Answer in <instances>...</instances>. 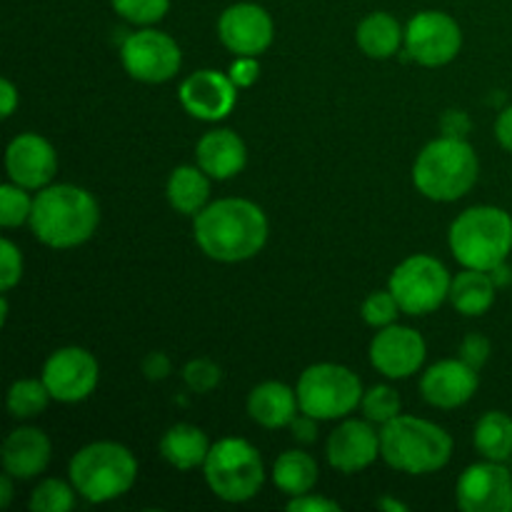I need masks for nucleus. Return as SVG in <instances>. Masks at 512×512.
Instances as JSON below:
<instances>
[{
  "mask_svg": "<svg viewBox=\"0 0 512 512\" xmlns=\"http://www.w3.org/2000/svg\"><path fill=\"white\" fill-rule=\"evenodd\" d=\"M195 243L218 263H243L268 243V218L263 208L243 198H223L205 205L193 223Z\"/></svg>",
  "mask_w": 512,
  "mask_h": 512,
  "instance_id": "nucleus-1",
  "label": "nucleus"
},
{
  "mask_svg": "<svg viewBox=\"0 0 512 512\" xmlns=\"http://www.w3.org/2000/svg\"><path fill=\"white\" fill-rule=\"evenodd\" d=\"M98 223V200L78 185H45L33 198L30 230L48 248H78L93 238Z\"/></svg>",
  "mask_w": 512,
  "mask_h": 512,
  "instance_id": "nucleus-2",
  "label": "nucleus"
},
{
  "mask_svg": "<svg viewBox=\"0 0 512 512\" xmlns=\"http://www.w3.org/2000/svg\"><path fill=\"white\" fill-rule=\"evenodd\" d=\"M380 458L400 473H438L453 458V438L430 420L400 413L380 430Z\"/></svg>",
  "mask_w": 512,
  "mask_h": 512,
  "instance_id": "nucleus-3",
  "label": "nucleus"
},
{
  "mask_svg": "<svg viewBox=\"0 0 512 512\" xmlns=\"http://www.w3.org/2000/svg\"><path fill=\"white\" fill-rule=\"evenodd\" d=\"M480 163L473 145L465 138L433 140L418 153L413 165V183L425 198L435 203H453L468 195L478 183Z\"/></svg>",
  "mask_w": 512,
  "mask_h": 512,
  "instance_id": "nucleus-4",
  "label": "nucleus"
},
{
  "mask_svg": "<svg viewBox=\"0 0 512 512\" xmlns=\"http://www.w3.org/2000/svg\"><path fill=\"white\" fill-rule=\"evenodd\" d=\"M450 250L463 268L490 273L512 253V218L495 205H475L450 225Z\"/></svg>",
  "mask_w": 512,
  "mask_h": 512,
  "instance_id": "nucleus-5",
  "label": "nucleus"
},
{
  "mask_svg": "<svg viewBox=\"0 0 512 512\" xmlns=\"http://www.w3.org/2000/svg\"><path fill=\"white\" fill-rule=\"evenodd\" d=\"M70 483L88 503H110L128 493L138 478V460L125 445L100 440L80 448L70 460Z\"/></svg>",
  "mask_w": 512,
  "mask_h": 512,
  "instance_id": "nucleus-6",
  "label": "nucleus"
},
{
  "mask_svg": "<svg viewBox=\"0 0 512 512\" xmlns=\"http://www.w3.org/2000/svg\"><path fill=\"white\" fill-rule=\"evenodd\" d=\"M203 473L215 498L225 503H248L265 483L263 458L243 438H223L210 445Z\"/></svg>",
  "mask_w": 512,
  "mask_h": 512,
  "instance_id": "nucleus-7",
  "label": "nucleus"
},
{
  "mask_svg": "<svg viewBox=\"0 0 512 512\" xmlns=\"http://www.w3.org/2000/svg\"><path fill=\"white\" fill-rule=\"evenodd\" d=\"M300 413L315 420L348 418L363 403V383L350 368L338 363H315L298 380Z\"/></svg>",
  "mask_w": 512,
  "mask_h": 512,
  "instance_id": "nucleus-8",
  "label": "nucleus"
},
{
  "mask_svg": "<svg viewBox=\"0 0 512 512\" xmlns=\"http://www.w3.org/2000/svg\"><path fill=\"white\" fill-rule=\"evenodd\" d=\"M448 268L433 255H410L390 275V293L405 315L435 313L450 295Z\"/></svg>",
  "mask_w": 512,
  "mask_h": 512,
  "instance_id": "nucleus-9",
  "label": "nucleus"
},
{
  "mask_svg": "<svg viewBox=\"0 0 512 512\" xmlns=\"http://www.w3.org/2000/svg\"><path fill=\"white\" fill-rule=\"evenodd\" d=\"M463 48V30L453 15L443 10H423L405 25V50L415 63L440 68L458 58Z\"/></svg>",
  "mask_w": 512,
  "mask_h": 512,
  "instance_id": "nucleus-10",
  "label": "nucleus"
},
{
  "mask_svg": "<svg viewBox=\"0 0 512 512\" xmlns=\"http://www.w3.org/2000/svg\"><path fill=\"white\" fill-rule=\"evenodd\" d=\"M120 58L130 78L150 85L175 78L183 65L180 45L168 33H160L148 25L125 38Z\"/></svg>",
  "mask_w": 512,
  "mask_h": 512,
  "instance_id": "nucleus-11",
  "label": "nucleus"
},
{
  "mask_svg": "<svg viewBox=\"0 0 512 512\" xmlns=\"http://www.w3.org/2000/svg\"><path fill=\"white\" fill-rule=\"evenodd\" d=\"M45 388L58 403H80L95 393L100 380V365L85 348H60L43 365Z\"/></svg>",
  "mask_w": 512,
  "mask_h": 512,
  "instance_id": "nucleus-12",
  "label": "nucleus"
},
{
  "mask_svg": "<svg viewBox=\"0 0 512 512\" xmlns=\"http://www.w3.org/2000/svg\"><path fill=\"white\" fill-rule=\"evenodd\" d=\"M455 500L463 512H512V473L495 460L470 465L460 475Z\"/></svg>",
  "mask_w": 512,
  "mask_h": 512,
  "instance_id": "nucleus-13",
  "label": "nucleus"
},
{
  "mask_svg": "<svg viewBox=\"0 0 512 512\" xmlns=\"http://www.w3.org/2000/svg\"><path fill=\"white\" fill-rule=\"evenodd\" d=\"M425 340L418 330L405 325H388L380 328L370 343V363L378 373L390 380H403L418 373L425 363Z\"/></svg>",
  "mask_w": 512,
  "mask_h": 512,
  "instance_id": "nucleus-14",
  "label": "nucleus"
},
{
  "mask_svg": "<svg viewBox=\"0 0 512 512\" xmlns=\"http://www.w3.org/2000/svg\"><path fill=\"white\" fill-rule=\"evenodd\" d=\"M220 43L235 55H253L258 58L260 53L270 48L275 35L273 18L263 5L255 3H235L223 10L218 20Z\"/></svg>",
  "mask_w": 512,
  "mask_h": 512,
  "instance_id": "nucleus-15",
  "label": "nucleus"
},
{
  "mask_svg": "<svg viewBox=\"0 0 512 512\" xmlns=\"http://www.w3.org/2000/svg\"><path fill=\"white\" fill-rule=\"evenodd\" d=\"M238 85L220 70H195L180 85V105L198 120H223L233 113Z\"/></svg>",
  "mask_w": 512,
  "mask_h": 512,
  "instance_id": "nucleus-16",
  "label": "nucleus"
},
{
  "mask_svg": "<svg viewBox=\"0 0 512 512\" xmlns=\"http://www.w3.org/2000/svg\"><path fill=\"white\" fill-rule=\"evenodd\" d=\"M5 170L20 188L43 190L58 173V155L43 135L20 133L5 150Z\"/></svg>",
  "mask_w": 512,
  "mask_h": 512,
  "instance_id": "nucleus-17",
  "label": "nucleus"
},
{
  "mask_svg": "<svg viewBox=\"0 0 512 512\" xmlns=\"http://www.w3.org/2000/svg\"><path fill=\"white\" fill-rule=\"evenodd\" d=\"M328 463L343 475H355L380 458V433L370 420H345L328 438Z\"/></svg>",
  "mask_w": 512,
  "mask_h": 512,
  "instance_id": "nucleus-18",
  "label": "nucleus"
},
{
  "mask_svg": "<svg viewBox=\"0 0 512 512\" xmlns=\"http://www.w3.org/2000/svg\"><path fill=\"white\" fill-rule=\"evenodd\" d=\"M480 375L473 365L458 360H440L433 368L425 370L420 380V393L433 408L453 410L468 403L478 393Z\"/></svg>",
  "mask_w": 512,
  "mask_h": 512,
  "instance_id": "nucleus-19",
  "label": "nucleus"
},
{
  "mask_svg": "<svg viewBox=\"0 0 512 512\" xmlns=\"http://www.w3.org/2000/svg\"><path fill=\"white\" fill-rule=\"evenodd\" d=\"M50 440L38 428H18L5 438L0 458L3 470L15 480H33L50 463Z\"/></svg>",
  "mask_w": 512,
  "mask_h": 512,
  "instance_id": "nucleus-20",
  "label": "nucleus"
},
{
  "mask_svg": "<svg viewBox=\"0 0 512 512\" xmlns=\"http://www.w3.org/2000/svg\"><path fill=\"white\" fill-rule=\"evenodd\" d=\"M198 165L215 180H230L248 163V148L243 138L228 128L210 130L198 140L195 148Z\"/></svg>",
  "mask_w": 512,
  "mask_h": 512,
  "instance_id": "nucleus-21",
  "label": "nucleus"
},
{
  "mask_svg": "<svg viewBox=\"0 0 512 512\" xmlns=\"http://www.w3.org/2000/svg\"><path fill=\"white\" fill-rule=\"evenodd\" d=\"M300 403H298V390L288 388L285 383H260L250 390L248 395V415L258 425L268 430L285 428L295 420L298 415Z\"/></svg>",
  "mask_w": 512,
  "mask_h": 512,
  "instance_id": "nucleus-22",
  "label": "nucleus"
},
{
  "mask_svg": "<svg viewBox=\"0 0 512 512\" xmlns=\"http://www.w3.org/2000/svg\"><path fill=\"white\" fill-rule=\"evenodd\" d=\"M495 285L493 275L485 273V270L465 268L463 273H458L450 283V295L448 300L453 303V308L460 315H468V318H480V315L488 313L495 303Z\"/></svg>",
  "mask_w": 512,
  "mask_h": 512,
  "instance_id": "nucleus-23",
  "label": "nucleus"
},
{
  "mask_svg": "<svg viewBox=\"0 0 512 512\" xmlns=\"http://www.w3.org/2000/svg\"><path fill=\"white\" fill-rule=\"evenodd\" d=\"M165 195H168V203L173 205L175 213L195 218L208 205L210 175L200 165H180L170 173Z\"/></svg>",
  "mask_w": 512,
  "mask_h": 512,
  "instance_id": "nucleus-24",
  "label": "nucleus"
},
{
  "mask_svg": "<svg viewBox=\"0 0 512 512\" xmlns=\"http://www.w3.org/2000/svg\"><path fill=\"white\" fill-rule=\"evenodd\" d=\"M210 453L208 435L188 423H178L160 438V455L178 470H195Z\"/></svg>",
  "mask_w": 512,
  "mask_h": 512,
  "instance_id": "nucleus-25",
  "label": "nucleus"
},
{
  "mask_svg": "<svg viewBox=\"0 0 512 512\" xmlns=\"http://www.w3.org/2000/svg\"><path fill=\"white\" fill-rule=\"evenodd\" d=\"M355 40L368 58L385 60L393 58L405 43V28L390 13H370L368 18L360 20Z\"/></svg>",
  "mask_w": 512,
  "mask_h": 512,
  "instance_id": "nucleus-26",
  "label": "nucleus"
},
{
  "mask_svg": "<svg viewBox=\"0 0 512 512\" xmlns=\"http://www.w3.org/2000/svg\"><path fill=\"white\" fill-rule=\"evenodd\" d=\"M273 483L288 498L310 493L318 483V463L303 450H288L273 463Z\"/></svg>",
  "mask_w": 512,
  "mask_h": 512,
  "instance_id": "nucleus-27",
  "label": "nucleus"
},
{
  "mask_svg": "<svg viewBox=\"0 0 512 512\" xmlns=\"http://www.w3.org/2000/svg\"><path fill=\"white\" fill-rule=\"evenodd\" d=\"M475 450L485 460L508 463L512 458V418L500 410H490L478 420L473 433Z\"/></svg>",
  "mask_w": 512,
  "mask_h": 512,
  "instance_id": "nucleus-28",
  "label": "nucleus"
},
{
  "mask_svg": "<svg viewBox=\"0 0 512 512\" xmlns=\"http://www.w3.org/2000/svg\"><path fill=\"white\" fill-rule=\"evenodd\" d=\"M50 393L45 388L43 378L35 380V378H23V380H15L8 390V413L13 418H35V415L43 413L50 403Z\"/></svg>",
  "mask_w": 512,
  "mask_h": 512,
  "instance_id": "nucleus-29",
  "label": "nucleus"
},
{
  "mask_svg": "<svg viewBox=\"0 0 512 512\" xmlns=\"http://www.w3.org/2000/svg\"><path fill=\"white\" fill-rule=\"evenodd\" d=\"M73 483H63L58 478H48L30 493V510L33 512H70L75 508Z\"/></svg>",
  "mask_w": 512,
  "mask_h": 512,
  "instance_id": "nucleus-30",
  "label": "nucleus"
},
{
  "mask_svg": "<svg viewBox=\"0 0 512 512\" xmlns=\"http://www.w3.org/2000/svg\"><path fill=\"white\" fill-rule=\"evenodd\" d=\"M360 408H363L365 418H368L370 423L385 425L390 423V420L398 418L400 410H403V403H400V395L395 388H390V385H375V388H370L368 393L363 395Z\"/></svg>",
  "mask_w": 512,
  "mask_h": 512,
  "instance_id": "nucleus-31",
  "label": "nucleus"
},
{
  "mask_svg": "<svg viewBox=\"0 0 512 512\" xmlns=\"http://www.w3.org/2000/svg\"><path fill=\"white\" fill-rule=\"evenodd\" d=\"M30 213H33V198L25 193V188L15 185L13 180L0 185V225L3 228L30 223Z\"/></svg>",
  "mask_w": 512,
  "mask_h": 512,
  "instance_id": "nucleus-32",
  "label": "nucleus"
},
{
  "mask_svg": "<svg viewBox=\"0 0 512 512\" xmlns=\"http://www.w3.org/2000/svg\"><path fill=\"white\" fill-rule=\"evenodd\" d=\"M113 10L133 25H153L170 10V0H110Z\"/></svg>",
  "mask_w": 512,
  "mask_h": 512,
  "instance_id": "nucleus-33",
  "label": "nucleus"
},
{
  "mask_svg": "<svg viewBox=\"0 0 512 512\" xmlns=\"http://www.w3.org/2000/svg\"><path fill=\"white\" fill-rule=\"evenodd\" d=\"M398 313H403L398 305V300H395V295L388 290H375V293H370L368 298L363 300V308H360V315H363L365 323L370 325V328H388V325L395 323V318H398Z\"/></svg>",
  "mask_w": 512,
  "mask_h": 512,
  "instance_id": "nucleus-34",
  "label": "nucleus"
},
{
  "mask_svg": "<svg viewBox=\"0 0 512 512\" xmlns=\"http://www.w3.org/2000/svg\"><path fill=\"white\" fill-rule=\"evenodd\" d=\"M220 378H223V370H220L218 363L208 358H195L190 360L183 368V380L193 393H210V390L218 388Z\"/></svg>",
  "mask_w": 512,
  "mask_h": 512,
  "instance_id": "nucleus-35",
  "label": "nucleus"
},
{
  "mask_svg": "<svg viewBox=\"0 0 512 512\" xmlns=\"http://www.w3.org/2000/svg\"><path fill=\"white\" fill-rule=\"evenodd\" d=\"M23 278V255L15 248L13 240L0 243V290L10 293Z\"/></svg>",
  "mask_w": 512,
  "mask_h": 512,
  "instance_id": "nucleus-36",
  "label": "nucleus"
},
{
  "mask_svg": "<svg viewBox=\"0 0 512 512\" xmlns=\"http://www.w3.org/2000/svg\"><path fill=\"white\" fill-rule=\"evenodd\" d=\"M460 358L468 365H473L475 370H480L490 358V340L478 333L468 335V338L463 340V345H460Z\"/></svg>",
  "mask_w": 512,
  "mask_h": 512,
  "instance_id": "nucleus-37",
  "label": "nucleus"
},
{
  "mask_svg": "<svg viewBox=\"0 0 512 512\" xmlns=\"http://www.w3.org/2000/svg\"><path fill=\"white\" fill-rule=\"evenodd\" d=\"M228 75L238 88H250V85L260 78L258 58H253V55H238V60L230 65Z\"/></svg>",
  "mask_w": 512,
  "mask_h": 512,
  "instance_id": "nucleus-38",
  "label": "nucleus"
},
{
  "mask_svg": "<svg viewBox=\"0 0 512 512\" xmlns=\"http://www.w3.org/2000/svg\"><path fill=\"white\" fill-rule=\"evenodd\" d=\"M288 510L290 512H338L340 505L333 503V500L323 498V495L305 493V495H298V498H290Z\"/></svg>",
  "mask_w": 512,
  "mask_h": 512,
  "instance_id": "nucleus-39",
  "label": "nucleus"
},
{
  "mask_svg": "<svg viewBox=\"0 0 512 512\" xmlns=\"http://www.w3.org/2000/svg\"><path fill=\"white\" fill-rule=\"evenodd\" d=\"M140 368H143V375L148 380H165L170 373H173V363H170V358L165 353H158V350L145 355Z\"/></svg>",
  "mask_w": 512,
  "mask_h": 512,
  "instance_id": "nucleus-40",
  "label": "nucleus"
},
{
  "mask_svg": "<svg viewBox=\"0 0 512 512\" xmlns=\"http://www.w3.org/2000/svg\"><path fill=\"white\" fill-rule=\"evenodd\" d=\"M443 133L448 135V138H465V135L470 133V118L465 113H460V110H450V113H445L443 118Z\"/></svg>",
  "mask_w": 512,
  "mask_h": 512,
  "instance_id": "nucleus-41",
  "label": "nucleus"
},
{
  "mask_svg": "<svg viewBox=\"0 0 512 512\" xmlns=\"http://www.w3.org/2000/svg\"><path fill=\"white\" fill-rule=\"evenodd\" d=\"M318 420L313 418V415H308V413H303L298 418V415H295V420L293 423H290V430H293V438L295 440H300V443H313L315 440V433H318Z\"/></svg>",
  "mask_w": 512,
  "mask_h": 512,
  "instance_id": "nucleus-42",
  "label": "nucleus"
},
{
  "mask_svg": "<svg viewBox=\"0 0 512 512\" xmlns=\"http://www.w3.org/2000/svg\"><path fill=\"white\" fill-rule=\"evenodd\" d=\"M495 138L508 153H512V105H508L495 120Z\"/></svg>",
  "mask_w": 512,
  "mask_h": 512,
  "instance_id": "nucleus-43",
  "label": "nucleus"
},
{
  "mask_svg": "<svg viewBox=\"0 0 512 512\" xmlns=\"http://www.w3.org/2000/svg\"><path fill=\"white\" fill-rule=\"evenodd\" d=\"M0 98H3V118H10V115L15 113V105H18V90H15V85L10 83V80H3L0 83Z\"/></svg>",
  "mask_w": 512,
  "mask_h": 512,
  "instance_id": "nucleus-44",
  "label": "nucleus"
},
{
  "mask_svg": "<svg viewBox=\"0 0 512 512\" xmlns=\"http://www.w3.org/2000/svg\"><path fill=\"white\" fill-rule=\"evenodd\" d=\"M13 475L3 473L0 475V508H8L10 500H13Z\"/></svg>",
  "mask_w": 512,
  "mask_h": 512,
  "instance_id": "nucleus-45",
  "label": "nucleus"
},
{
  "mask_svg": "<svg viewBox=\"0 0 512 512\" xmlns=\"http://www.w3.org/2000/svg\"><path fill=\"white\" fill-rule=\"evenodd\" d=\"M490 275H493L495 285H500V288H503V285H508L510 280H512V273H510L508 263H503V265H498V268H493V270H490Z\"/></svg>",
  "mask_w": 512,
  "mask_h": 512,
  "instance_id": "nucleus-46",
  "label": "nucleus"
},
{
  "mask_svg": "<svg viewBox=\"0 0 512 512\" xmlns=\"http://www.w3.org/2000/svg\"><path fill=\"white\" fill-rule=\"evenodd\" d=\"M380 508H390V510H408V505L403 503H393V500H380Z\"/></svg>",
  "mask_w": 512,
  "mask_h": 512,
  "instance_id": "nucleus-47",
  "label": "nucleus"
}]
</instances>
